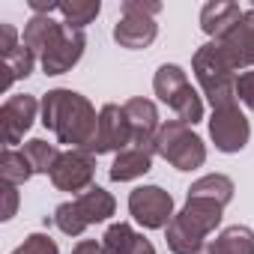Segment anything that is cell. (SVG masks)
Returning <instances> with one entry per match:
<instances>
[{
  "label": "cell",
  "mask_w": 254,
  "mask_h": 254,
  "mask_svg": "<svg viewBox=\"0 0 254 254\" xmlns=\"http://www.w3.org/2000/svg\"><path fill=\"white\" fill-rule=\"evenodd\" d=\"M72 254H105V245L96 242V239H81V242L72 248Z\"/></svg>",
  "instance_id": "1f68e13d"
},
{
  "label": "cell",
  "mask_w": 254,
  "mask_h": 254,
  "mask_svg": "<svg viewBox=\"0 0 254 254\" xmlns=\"http://www.w3.org/2000/svg\"><path fill=\"white\" fill-rule=\"evenodd\" d=\"M159 12L162 3H156V0H123L120 18L114 24V42L129 51L153 45L159 36V24H156Z\"/></svg>",
  "instance_id": "5b68a950"
},
{
  "label": "cell",
  "mask_w": 254,
  "mask_h": 254,
  "mask_svg": "<svg viewBox=\"0 0 254 254\" xmlns=\"http://www.w3.org/2000/svg\"><path fill=\"white\" fill-rule=\"evenodd\" d=\"M12 254H60V248L48 233H30Z\"/></svg>",
  "instance_id": "4316f807"
},
{
  "label": "cell",
  "mask_w": 254,
  "mask_h": 254,
  "mask_svg": "<svg viewBox=\"0 0 254 254\" xmlns=\"http://www.w3.org/2000/svg\"><path fill=\"white\" fill-rule=\"evenodd\" d=\"M197 254H227L224 251V245H221V239L215 236V239H206L200 248H197Z\"/></svg>",
  "instance_id": "d6a6232c"
},
{
  "label": "cell",
  "mask_w": 254,
  "mask_h": 254,
  "mask_svg": "<svg viewBox=\"0 0 254 254\" xmlns=\"http://www.w3.org/2000/svg\"><path fill=\"white\" fill-rule=\"evenodd\" d=\"M102 245H105V254H156L153 242L132 230V224H126V221H117L105 230L102 236Z\"/></svg>",
  "instance_id": "e0dca14e"
},
{
  "label": "cell",
  "mask_w": 254,
  "mask_h": 254,
  "mask_svg": "<svg viewBox=\"0 0 254 254\" xmlns=\"http://www.w3.org/2000/svg\"><path fill=\"white\" fill-rule=\"evenodd\" d=\"M48 177L60 191H81L84 194L87 189H93L96 156L90 150H66V153H60V159Z\"/></svg>",
  "instance_id": "8fae6325"
},
{
  "label": "cell",
  "mask_w": 254,
  "mask_h": 254,
  "mask_svg": "<svg viewBox=\"0 0 254 254\" xmlns=\"http://www.w3.org/2000/svg\"><path fill=\"white\" fill-rule=\"evenodd\" d=\"M153 90H156V96L177 114V120H183L186 126H194V123L203 120L200 93L189 84L183 66H177V63L159 66V72H156V78H153Z\"/></svg>",
  "instance_id": "277c9868"
},
{
  "label": "cell",
  "mask_w": 254,
  "mask_h": 254,
  "mask_svg": "<svg viewBox=\"0 0 254 254\" xmlns=\"http://www.w3.org/2000/svg\"><path fill=\"white\" fill-rule=\"evenodd\" d=\"M84 48H87L84 30L69 27L66 21H57L54 33H51V39H48V48H45V54L39 57L42 72H45V75H66V72L81 60Z\"/></svg>",
  "instance_id": "52a82bcc"
},
{
  "label": "cell",
  "mask_w": 254,
  "mask_h": 254,
  "mask_svg": "<svg viewBox=\"0 0 254 254\" xmlns=\"http://www.w3.org/2000/svg\"><path fill=\"white\" fill-rule=\"evenodd\" d=\"M153 156H156V147L132 144V147H126L123 153H117V159H114L108 174H111L114 183H132V180L144 177L153 168Z\"/></svg>",
  "instance_id": "9a60e30c"
},
{
  "label": "cell",
  "mask_w": 254,
  "mask_h": 254,
  "mask_svg": "<svg viewBox=\"0 0 254 254\" xmlns=\"http://www.w3.org/2000/svg\"><path fill=\"white\" fill-rule=\"evenodd\" d=\"M245 9H239V3H230V0H212L200 9V27L206 36L212 39H224L239 21H242Z\"/></svg>",
  "instance_id": "2e32d148"
},
{
  "label": "cell",
  "mask_w": 254,
  "mask_h": 254,
  "mask_svg": "<svg viewBox=\"0 0 254 254\" xmlns=\"http://www.w3.org/2000/svg\"><path fill=\"white\" fill-rule=\"evenodd\" d=\"M15 209H18V186H12V183H3V221H9L12 215H15Z\"/></svg>",
  "instance_id": "f546056e"
},
{
  "label": "cell",
  "mask_w": 254,
  "mask_h": 254,
  "mask_svg": "<svg viewBox=\"0 0 254 254\" xmlns=\"http://www.w3.org/2000/svg\"><path fill=\"white\" fill-rule=\"evenodd\" d=\"M18 45H21V42H18V30L3 21V24H0V54L6 57V54H12Z\"/></svg>",
  "instance_id": "f1b7e54d"
},
{
  "label": "cell",
  "mask_w": 254,
  "mask_h": 254,
  "mask_svg": "<svg viewBox=\"0 0 254 254\" xmlns=\"http://www.w3.org/2000/svg\"><path fill=\"white\" fill-rule=\"evenodd\" d=\"M227 254H254V233L245 224H230L218 233Z\"/></svg>",
  "instance_id": "d4e9b609"
},
{
  "label": "cell",
  "mask_w": 254,
  "mask_h": 254,
  "mask_svg": "<svg viewBox=\"0 0 254 254\" xmlns=\"http://www.w3.org/2000/svg\"><path fill=\"white\" fill-rule=\"evenodd\" d=\"M54 224H57L60 233H66V236H81V233L87 230V224H84V218H81L75 200H66V203H60V206L54 209Z\"/></svg>",
  "instance_id": "484cf974"
},
{
  "label": "cell",
  "mask_w": 254,
  "mask_h": 254,
  "mask_svg": "<svg viewBox=\"0 0 254 254\" xmlns=\"http://www.w3.org/2000/svg\"><path fill=\"white\" fill-rule=\"evenodd\" d=\"M224 206L206 197H189L186 206L174 215V221L165 227L168 248L174 254H197V248L206 242V236L221 224Z\"/></svg>",
  "instance_id": "7a4b0ae2"
},
{
  "label": "cell",
  "mask_w": 254,
  "mask_h": 254,
  "mask_svg": "<svg viewBox=\"0 0 254 254\" xmlns=\"http://www.w3.org/2000/svg\"><path fill=\"white\" fill-rule=\"evenodd\" d=\"M212 42H218V48H221L224 60L233 66V72L254 66V6L245 9L242 21L224 39H212Z\"/></svg>",
  "instance_id": "4fadbf2b"
},
{
  "label": "cell",
  "mask_w": 254,
  "mask_h": 254,
  "mask_svg": "<svg viewBox=\"0 0 254 254\" xmlns=\"http://www.w3.org/2000/svg\"><path fill=\"white\" fill-rule=\"evenodd\" d=\"M132 218L147 230H162L174 221V197L162 186H141L129 194Z\"/></svg>",
  "instance_id": "ba28073f"
},
{
  "label": "cell",
  "mask_w": 254,
  "mask_h": 254,
  "mask_svg": "<svg viewBox=\"0 0 254 254\" xmlns=\"http://www.w3.org/2000/svg\"><path fill=\"white\" fill-rule=\"evenodd\" d=\"M156 156L171 162L177 171H194L206 162V147L191 132V126L183 120H168L156 135Z\"/></svg>",
  "instance_id": "8992f818"
},
{
  "label": "cell",
  "mask_w": 254,
  "mask_h": 254,
  "mask_svg": "<svg viewBox=\"0 0 254 254\" xmlns=\"http://www.w3.org/2000/svg\"><path fill=\"white\" fill-rule=\"evenodd\" d=\"M75 206H78V212H81L84 224L90 227V224L108 221V218L114 215V209H117V200H114V194H111V191H105V189L93 186V189H87L84 194H78V197H75Z\"/></svg>",
  "instance_id": "ac0fdd59"
},
{
  "label": "cell",
  "mask_w": 254,
  "mask_h": 254,
  "mask_svg": "<svg viewBox=\"0 0 254 254\" xmlns=\"http://www.w3.org/2000/svg\"><path fill=\"white\" fill-rule=\"evenodd\" d=\"M123 111H126V120H129V129H132V144L156 147V135L162 129L156 102L135 96V99H129V102L123 105Z\"/></svg>",
  "instance_id": "5bb4252c"
},
{
  "label": "cell",
  "mask_w": 254,
  "mask_h": 254,
  "mask_svg": "<svg viewBox=\"0 0 254 254\" xmlns=\"http://www.w3.org/2000/svg\"><path fill=\"white\" fill-rule=\"evenodd\" d=\"M189 197H206V200H215V203L227 206L233 200V180L224 177V174H206L197 183H191Z\"/></svg>",
  "instance_id": "d6986e66"
},
{
  "label": "cell",
  "mask_w": 254,
  "mask_h": 254,
  "mask_svg": "<svg viewBox=\"0 0 254 254\" xmlns=\"http://www.w3.org/2000/svg\"><path fill=\"white\" fill-rule=\"evenodd\" d=\"M191 72H194V78H197L203 96L209 99L212 111H215V108L236 105V99H239V96H236V78H239V75H236L233 66L224 60L218 42H206V45H200V48L194 51V57H191Z\"/></svg>",
  "instance_id": "3957f363"
},
{
  "label": "cell",
  "mask_w": 254,
  "mask_h": 254,
  "mask_svg": "<svg viewBox=\"0 0 254 254\" xmlns=\"http://www.w3.org/2000/svg\"><path fill=\"white\" fill-rule=\"evenodd\" d=\"M42 111V102L30 93H18V96H9L0 108V123H3V141L6 147L12 144H21V138L30 132V126L36 120V114Z\"/></svg>",
  "instance_id": "7c38bea8"
},
{
  "label": "cell",
  "mask_w": 254,
  "mask_h": 254,
  "mask_svg": "<svg viewBox=\"0 0 254 254\" xmlns=\"http://www.w3.org/2000/svg\"><path fill=\"white\" fill-rule=\"evenodd\" d=\"M102 12L99 0H60V15L69 27L84 30L90 21H96V15Z\"/></svg>",
  "instance_id": "7402d4cb"
},
{
  "label": "cell",
  "mask_w": 254,
  "mask_h": 254,
  "mask_svg": "<svg viewBox=\"0 0 254 254\" xmlns=\"http://www.w3.org/2000/svg\"><path fill=\"white\" fill-rule=\"evenodd\" d=\"M33 66H36V54L21 42L12 54H6V57H3V90H9L15 81L27 78V75L33 72Z\"/></svg>",
  "instance_id": "ffe728a7"
},
{
  "label": "cell",
  "mask_w": 254,
  "mask_h": 254,
  "mask_svg": "<svg viewBox=\"0 0 254 254\" xmlns=\"http://www.w3.org/2000/svg\"><path fill=\"white\" fill-rule=\"evenodd\" d=\"M96 123H99V114L87 96L75 90H63V87L45 93L42 126L48 132H54L60 144H69L72 150H90L96 138Z\"/></svg>",
  "instance_id": "6da1fadb"
},
{
  "label": "cell",
  "mask_w": 254,
  "mask_h": 254,
  "mask_svg": "<svg viewBox=\"0 0 254 254\" xmlns=\"http://www.w3.org/2000/svg\"><path fill=\"white\" fill-rule=\"evenodd\" d=\"M0 177H3V183L21 186V183H27L33 177V168H30V162H27V156L21 150L6 147L0 153Z\"/></svg>",
  "instance_id": "44dd1931"
},
{
  "label": "cell",
  "mask_w": 254,
  "mask_h": 254,
  "mask_svg": "<svg viewBox=\"0 0 254 254\" xmlns=\"http://www.w3.org/2000/svg\"><path fill=\"white\" fill-rule=\"evenodd\" d=\"M27 6L33 9V15H51V12H60V3H57V0H27Z\"/></svg>",
  "instance_id": "4dcf8cb0"
},
{
  "label": "cell",
  "mask_w": 254,
  "mask_h": 254,
  "mask_svg": "<svg viewBox=\"0 0 254 254\" xmlns=\"http://www.w3.org/2000/svg\"><path fill=\"white\" fill-rule=\"evenodd\" d=\"M209 138L215 144V150L221 153H239L245 150L248 138H251V126L248 117L239 111V105H227V108H215L209 117Z\"/></svg>",
  "instance_id": "9c48e42d"
},
{
  "label": "cell",
  "mask_w": 254,
  "mask_h": 254,
  "mask_svg": "<svg viewBox=\"0 0 254 254\" xmlns=\"http://www.w3.org/2000/svg\"><path fill=\"white\" fill-rule=\"evenodd\" d=\"M236 96L245 108L254 111V69H245L239 78H236Z\"/></svg>",
  "instance_id": "83f0119b"
},
{
  "label": "cell",
  "mask_w": 254,
  "mask_h": 254,
  "mask_svg": "<svg viewBox=\"0 0 254 254\" xmlns=\"http://www.w3.org/2000/svg\"><path fill=\"white\" fill-rule=\"evenodd\" d=\"M54 27H57V21H54L51 15H33V18L24 24V45H27L36 57H42L45 48H48V39H51Z\"/></svg>",
  "instance_id": "cb8c5ba5"
},
{
  "label": "cell",
  "mask_w": 254,
  "mask_h": 254,
  "mask_svg": "<svg viewBox=\"0 0 254 254\" xmlns=\"http://www.w3.org/2000/svg\"><path fill=\"white\" fill-rule=\"evenodd\" d=\"M21 153L27 156V162H30L33 174H51V171H54V165H57V159H60V150H57L54 144L42 141V138L27 141V144L21 147Z\"/></svg>",
  "instance_id": "603a6c76"
},
{
  "label": "cell",
  "mask_w": 254,
  "mask_h": 254,
  "mask_svg": "<svg viewBox=\"0 0 254 254\" xmlns=\"http://www.w3.org/2000/svg\"><path fill=\"white\" fill-rule=\"evenodd\" d=\"M126 147H132V129H129V120H126L123 105H102L99 123H96V138L90 144V153L93 156L123 153Z\"/></svg>",
  "instance_id": "30bf717a"
}]
</instances>
